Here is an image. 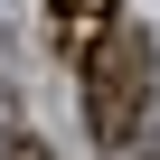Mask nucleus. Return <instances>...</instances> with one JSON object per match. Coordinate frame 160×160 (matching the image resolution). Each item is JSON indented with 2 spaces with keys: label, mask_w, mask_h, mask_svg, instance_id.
<instances>
[{
  "label": "nucleus",
  "mask_w": 160,
  "mask_h": 160,
  "mask_svg": "<svg viewBox=\"0 0 160 160\" xmlns=\"http://www.w3.org/2000/svg\"><path fill=\"white\" fill-rule=\"evenodd\" d=\"M122 151H132V160H160V113H141V132H132Z\"/></svg>",
  "instance_id": "3"
},
{
  "label": "nucleus",
  "mask_w": 160,
  "mask_h": 160,
  "mask_svg": "<svg viewBox=\"0 0 160 160\" xmlns=\"http://www.w3.org/2000/svg\"><path fill=\"white\" fill-rule=\"evenodd\" d=\"M151 85H160V47H151L141 28H113V38L85 57V132H94L104 151H122V141L141 132V113H151Z\"/></svg>",
  "instance_id": "1"
},
{
  "label": "nucleus",
  "mask_w": 160,
  "mask_h": 160,
  "mask_svg": "<svg viewBox=\"0 0 160 160\" xmlns=\"http://www.w3.org/2000/svg\"><path fill=\"white\" fill-rule=\"evenodd\" d=\"M113 28H122V0H47V47L66 66H85Z\"/></svg>",
  "instance_id": "2"
},
{
  "label": "nucleus",
  "mask_w": 160,
  "mask_h": 160,
  "mask_svg": "<svg viewBox=\"0 0 160 160\" xmlns=\"http://www.w3.org/2000/svg\"><path fill=\"white\" fill-rule=\"evenodd\" d=\"M0 160H47V141H28V132H0Z\"/></svg>",
  "instance_id": "4"
}]
</instances>
